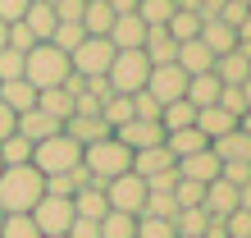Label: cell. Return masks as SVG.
<instances>
[{"instance_id":"6da1fadb","label":"cell","mask_w":251,"mask_h":238,"mask_svg":"<svg viewBox=\"0 0 251 238\" xmlns=\"http://www.w3.org/2000/svg\"><path fill=\"white\" fill-rule=\"evenodd\" d=\"M46 192V178L37 165H0V211L5 215H27Z\"/></svg>"},{"instance_id":"7a4b0ae2","label":"cell","mask_w":251,"mask_h":238,"mask_svg":"<svg viewBox=\"0 0 251 238\" xmlns=\"http://www.w3.org/2000/svg\"><path fill=\"white\" fill-rule=\"evenodd\" d=\"M69 73H73L69 55H64L60 46H50V41H37V46L23 55V78L32 83L37 92H46V87H60Z\"/></svg>"},{"instance_id":"3957f363","label":"cell","mask_w":251,"mask_h":238,"mask_svg":"<svg viewBox=\"0 0 251 238\" xmlns=\"http://www.w3.org/2000/svg\"><path fill=\"white\" fill-rule=\"evenodd\" d=\"M82 165H87V174H92V183L105 188L110 178H119V174L132 170V151L110 133V138H100V142H92V147H82Z\"/></svg>"},{"instance_id":"277c9868","label":"cell","mask_w":251,"mask_h":238,"mask_svg":"<svg viewBox=\"0 0 251 238\" xmlns=\"http://www.w3.org/2000/svg\"><path fill=\"white\" fill-rule=\"evenodd\" d=\"M32 165L41 170V178H46V174H64L73 165H82V147L60 128V133H50V138L32 142Z\"/></svg>"},{"instance_id":"5b68a950","label":"cell","mask_w":251,"mask_h":238,"mask_svg":"<svg viewBox=\"0 0 251 238\" xmlns=\"http://www.w3.org/2000/svg\"><path fill=\"white\" fill-rule=\"evenodd\" d=\"M146 73H151V60H146L142 51H114L110 60V69H105V83H110V92H142L146 87Z\"/></svg>"},{"instance_id":"8992f818","label":"cell","mask_w":251,"mask_h":238,"mask_svg":"<svg viewBox=\"0 0 251 238\" xmlns=\"http://www.w3.org/2000/svg\"><path fill=\"white\" fill-rule=\"evenodd\" d=\"M110 60H114V46L105 37H82L78 46L69 51V64H73V73H82V78H105Z\"/></svg>"},{"instance_id":"52a82bcc","label":"cell","mask_w":251,"mask_h":238,"mask_svg":"<svg viewBox=\"0 0 251 238\" xmlns=\"http://www.w3.org/2000/svg\"><path fill=\"white\" fill-rule=\"evenodd\" d=\"M27 215H32V225L41 229V238H46V234H69V225H73V197L41 192V202H37Z\"/></svg>"},{"instance_id":"ba28073f","label":"cell","mask_w":251,"mask_h":238,"mask_svg":"<svg viewBox=\"0 0 251 238\" xmlns=\"http://www.w3.org/2000/svg\"><path fill=\"white\" fill-rule=\"evenodd\" d=\"M105 202H110V211H124V215H142V206H146V178L137 174H119V178H110L105 183Z\"/></svg>"},{"instance_id":"9c48e42d","label":"cell","mask_w":251,"mask_h":238,"mask_svg":"<svg viewBox=\"0 0 251 238\" xmlns=\"http://www.w3.org/2000/svg\"><path fill=\"white\" fill-rule=\"evenodd\" d=\"M142 92H151L160 106H169V101H178L187 92V73L178 64H155L151 73H146V87H142Z\"/></svg>"},{"instance_id":"30bf717a","label":"cell","mask_w":251,"mask_h":238,"mask_svg":"<svg viewBox=\"0 0 251 238\" xmlns=\"http://www.w3.org/2000/svg\"><path fill=\"white\" fill-rule=\"evenodd\" d=\"M215 78L224 83V87H238V83H247L251 78V46H233V51H224V55H215Z\"/></svg>"},{"instance_id":"8fae6325","label":"cell","mask_w":251,"mask_h":238,"mask_svg":"<svg viewBox=\"0 0 251 238\" xmlns=\"http://www.w3.org/2000/svg\"><path fill=\"white\" fill-rule=\"evenodd\" d=\"M114 138H119L128 151H146V147L165 142V128H160V119H128L124 128H114Z\"/></svg>"},{"instance_id":"7c38bea8","label":"cell","mask_w":251,"mask_h":238,"mask_svg":"<svg viewBox=\"0 0 251 238\" xmlns=\"http://www.w3.org/2000/svg\"><path fill=\"white\" fill-rule=\"evenodd\" d=\"M105 41H110L114 51H142V41H146V23L137 19V14H114V23H110Z\"/></svg>"},{"instance_id":"4fadbf2b","label":"cell","mask_w":251,"mask_h":238,"mask_svg":"<svg viewBox=\"0 0 251 238\" xmlns=\"http://www.w3.org/2000/svg\"><path fill=\"white\" fill-rule=\"evenodd\" d=\"M174 170H178V178H192V183H215L219 178V156L205 147V151H192L183 160H174Z\"/></svg>"},{"instance_id":"5bb4252c","label":"cell","mask_w":251,"mask_h":238,"mask_svg":"<svg viewBox=\"0 0 251 238\" xmlns=\"http://www.w3.org/2000/svg\"><path fill=\"white\" fill-rule=\"evenodd\" d=\"M132 174L137 178H160V174H174V156H169V147L160 142V147H146V151H132Z\"/></svg>"},{"instance_id":"9a60e30c","label":"cell","mask_w":251,"mask_h":238,"mask_svg":"<svg viewBox=\"0 0 251 238\" xmlns=\"http://www.w3.org/2000/svg\"><path fill=\"white\" fill-rule=\"evenodd\" d=\"M174 64H178L187 78H192V73H210V69H215V51L205 46L201 37H192V41H178V55H174Z\"/></svg>"},{"instance_id":"2e32d148","label":"cell","mask_w":251,"mask_h":238,"mask_svg":"<svg viewBox=\"0 0 251 238\" xmlns=\"http://www.w3.org/2000/svg\"><path fill=\"white\" fill-rule=\"evenodd\" d=\"M201 206H205V215L224 220V215H233V211H238V188H233L228 178H215V183H205Z\"/></svg>"},{"instance_id":"e0dca14e","label":"cell","mask_w":251,"mask_h":238,"mask_svg":"<svg viewBox=\"0 0 251 238\" xmlns=\"http://www.w3.org/2000/svg\"><path fill=\"white\" fill-rule=\"evenodd\" d=\"M64 133L78 147H92V142H100V138H110V124L100 115H69L64 119Z\"/></svg>"},{"instance_id":"ac0fdd59","label":"cell","mask_w":251,"mask_h":238,"mask_svg":"<svg viewBox=\"0 0 251 238\" xmlns=\"http://www.w3.org/2000/svg\"><path fill=\"white\" fill-rule=\"evenodd\" d=\"M210 151L219 156V165H228V160H238V165H251V133L233 128V133H224V138H215V142H210Z\"/></svg>"},{"instance_id":"d6986e66","label":"cell","mask_w":251,"mask_h":238,"mask_svg":"<svg viewBox=\"0 0 251 238\" xmlns=\"http://www.w3.org/2000/svg\"><path fill=\"white\" fill-rule=\"evenodd\" d=\"M60 128H64L60 119H50L46 110H37V106L23 110L19 119H14V133H23L27 142H41V138H50V133H60Z\"/></svg>"},{"instance_id":"ffe728a7","label":"cell","mask_w":251,"mask_h":238,"mask_svg":"<svg viewBox=\"0 0 251 238\" xmlns=\"http://www.w3.org/2000/svg\"><path fill=\"white\" fill-rule=\"evenodd\" d=\"M197 128L205 133V142H215V138H224V133L238 128V115H228L224 106H201L197 110Z\"/></svg>"},{"instance_id":"44dd1931","label":"cell","mask_w":251,"mask_h":238,"mask_svg":"<svg viewBox=\"0 0 251 238\" xmlns=\"http://www.w3.org/2000/svg\"><path fill=\"white\" fill-rule=\"evenodd\" d=\"M142 55L155 64H174V55H178V41H174L165 28H146V41H142Z\"/></svg>"},{"instance_id":"7402d4cb","label":"cell","mask_w":251,"mask_h":238,"mask_svg":"<svg viewBox=\"0 0 251 238\" xmlns=\"http://www.w3.org/2000/svg\"><path fill=\"white\" fill-rule=\"evenodd\" d=\"M55 9H50V0H32V5H27V14H23V28L27 32H32L37 41H50V32H55Z\"/></svg>"},{"instance_id":"603a6c76","label":"cell","mask_w":251,"mask_h":238,"mask_svg":"<svg viewBox=\"0 0 251 238\" xmlns=\"http://www.w3.org/2000/svg\"><path fill=\"white\" fill-rule=\"evenodd\" d=\"M110 211V202H105V188H96V183H87L73 192V215H82V220H100Z\"/></svg>"},{"instance_id":"cb8c5ba5","label":"cell","mask_w":251,"mask_h":238,"mask_svg":"<svg viewBox=\"0 0 251 238\" xmlns=\"http://www.w3.org/2000/svg\"><path fill=\"white\" fill-rule=\"evenodd\" d=\"M0 101H5L14 115H23V110L37 106V87L27 83V78H9V83H0Z\"/></svg>"},{"instance_id":"d4e9b609","label":"cell","mask_w":251,"mask_h":238,"mask_svg":"<svg viewBox=\"0 0 251 238\" xmlns=\"http://www.w3.org/2000/svg\"><path fill=\"white\" fill-rule=\"evenodd\" d=\"M219 87H224V83H219L215 78V73H192V78H187V92H183V101H192V106H215V101H219Z\"/></svg>"},{"instance_id":"484cf974","label":"cell","mask_w":251,"mask_h":238,"mask_svg":"<svg viewBox=\"0 0 251 238\" xmlns=\"http://www.w3.org/2000/svg\"><path fill=\"white\" fill-rule=\"evenodd\" d=\"M197 37H201L215 55H224V51H233V46H238V32H233L224 19H201V32H197Z\"/></svg>"},{"instance_id":"4316f807","label":"cell","mask_w":251,"mask_h":238,"mask_svg":"<svg viewBox=\"0 0 251 238\" xmlns=\"http://www.w3.org/2000/svg\"><path fill=\"white\" fill-rule=\"evenodd\" d=\"M165 147H169V156L174 160H183V156H192V151H205V133L201 128H174V133H165Z\"/></svg>"},{"instance_id":"83f0119b","label":"cell","mask_w":251,"mask_h":238,"mask_svg":"<svg viewBox=\"0 0 251 238\" xmlns=\"http://www.w3.org/2000/svg\"><path fill=\"white\" fill-rule=\"evenodd\" d=\"M160 128L174 133V128H197V106L192 101H169V106H160Z\"/></svg>"},{"instance_id":"f1b7e54d","label":"cell","mask_w":251,"mask_h":238,"mask_svg":"<svg viewBox=\"0 0 251 238\" xmlns=\"http://www.w3.org/2000/svg\"><path fill=\"white\" fill-rule=\"evenodd\" d=\"M110 23H114V9L105 5V0H87L82 5V32L87 37H105Z\"/></svg>"},{"instance_id":"f546056e","label":"cell","mask_w":251,"mask_h":238,"mask_svg":"<svg viewBox=\"0 0 251 238\" xmlns=\"http://www.w3.org/2000/svg\"><path fill=\"white\" fill-rule=\"evenodd\" d=\"M37 110H46L50 119L64 124V119L73 115V96L64 92V87H46V92H37Z\"/></svg>"},{"instance_id":"4dcf8cb0","label":"cell","mask_w":251,"mask_h":238,"mask_svg":"<svg viewBox=\"0 0 251 238\" xmlns=\"http://www.w3.org/2000/svg\"><path fill=\"white\" fill-rule=\"evenodd\" d=\"M100 119L110 124V133H114V128H124L128 119H132V96H124V92H110L105 101H100Z\"/></svg>"},{"instance_id":"1f68e13d","label":"cell","mask_w":251,"mask_h":238,"mask_svg":"<svg viewBox=\"0 0 251 238\" xmlns=\"http://www.w3.org/2000/svg\"><path fill=\"white\" fill-rule=\"evenodd\" d=\"M0 165H32V142L23 133H9L0 142Z\"/></svg>"},{"instance_id":"d6a6232c","label":"cell","mask_w":251,"mask_h":238,"mask_svg":"<svg viewBox=\"0 0 251 238\" xmlns=\"http://www.w3.org/2000/svg\"><path fill=\"white\" fill-rule=\"evenodd\" d=\"M100 238H137V215L105 211L100 215Z\"/></svg>"},{"instance_id":"836d02e7","label":"cell","mask_w":251,"mask_h":238,"mask_svg":"<svg viewBox=\"0 0 251 238\" xmlns=\"http://www.w3.org/2000/svg\"><path fill=\"white\" fill-rule=\"evenodd\" d=\"M174 0H137V19L146 23V28H165L169 19H174Z\"/></svg>"},{"instance_id":"e575fe53","label":"cell","mask_w":251,"mask_h":238,"mask_svg":"<svg viewBox=\"0 0 251 238\" xmlns=\"http://www.w3.org/2000/svg\"><path fill=\"white\" fill-rule=\"evenodd\" d=\"M165 32L174 37V41H192L201 32V14H192V9H174V19L165 23Z\"/></svg>"},{"instance_id":"d590c367","label":"cell","mask_w":251,"mask_h":238,"mask_svg":"<svg viewBox=\"0 0 251 238\" xmlns=\"http://www.w3.org/2000/svg\"><path fill=\"white\" fill-rule=\"evenodd\" d=\"M205 225H210V215H205V206H183V211L174 215V229H178V238L205 234Z\"/></svg>"},{"instance_id":"8d00e7d4","label":"cell","mask_w":251,"mask_h":238,"mask_svg":"<svg viewBox=\"0 0 251 238\" xmlns=\"http://www.w3.org/2000/svg\"><path fill=\"white\" fill-rule=\"evenodd\" d=\"M142 215L174 220V215H178V202H174V192H155V188H146V206H142Z\"/></svg>"},{"instance_id":"74e56055","label":"cell","mask_w":251,"mask_h":238,"mask_svg":"<svg viewBox=\"0 0 251 238\" xmlns=\"http://www.w3.org/2000/svg\"><path fill=\"white\" fill-rule=\"evenodd\" d=\"M0 238H41V229L32 225V215H5L0 220Z\"/></svg>"},{"instance_id":"f35d334b","label":"cell","mask_w":251,"mask_h":238,"mask_svg":"<svg viewBox=\"0 0 251 238\" xmlns=\"http://www.w3.org/2000/svg\"><path fill=\"white\" fill-rule=\"evenodd\" d=\"M137 238H178L174 220H160V215H137Z\"/></svg>"},{"instance_id":"ab89813d","label":"cell","mask_w":251,"mask_h":238,"mask_svg":"<svg viewBox=\"0 0 251 238\" xmlns=\"http://www.w3.org/2000/svg\"><path fill=\"white\" fill-rule=\"evenodd\" d=\"M82 37H87V32H82V23H55V32H50V46H60V51L69 55V51L78 46Z\"/></svg>"},{"instance_id":"60d3db41","label":"cell","mask_w":251,"mask_h":238,"mask_svg":"<svg viewBox=\"0 0 251 238\" xmlns=\"http://www.w3.org/2000/svg\"><path fill=\"white\" fill-rule=\"evenodd\" d=\"M201 197H205V183H192V178H178V183H174L178 211H183V206H201Z\"/></svg>"},{"instance_id":"b9f144b4","label":"cell","mask_w":251,"mask_h":238,"mask_svg":"<svg viewBox=\"0 0 251 238\" xmlns=\"http://www.w3.org/2000/svg\"><path fill=\"white\" fill-rule=\"evenodd\" d=\"M132 119H160V101L151 92H132Z\"/></svg>"},{"instance_id":"7bdbcfd3","label":"cell","mask_w":251,"mask_h":238,"mask_svg":"<svg viewBox=\"0 0 251 238\" xmlns=\"http://www.w3.org/2000/svg\"><path fill=\"white\" fill-rule=\"evenodd\" d=\"M9 78H23V55L19 51H0V83H9Z\"/></svg>"},{"instance_id":"ee69618b","label":"cell","mask_w":251,"mask_h":238,"mask_svg":"<svg viewBox=\"0 0 251 238\" xmlns=\"http://www.w3.org/2000/svg\"><path fill=\"white\" fill-rule=\"evenodd\" d=\"M215 106H224L228 115H247V101H242V87H219V101H215Z\"/></svg>"},{"instance_id":"f6af8a7d","label":"cell","mask_w":251,"mask_h":238,"mask_svg":"<svg viewBox=\"0 0 251 238\" xmlns=\"http://www.w3.org/2000/svg\"><path fill=\"white\" fill-rule=\"evenodd\" d=\"M224 229H228V238H251V211H233V215H224Z\"/></svg>"},{"instance_id":"bcb514c9","label":"cell","mask_w":251,"mask_h":238,"mask_svg":"<svg viewBox=\"0 0 251 238\" xmlns=\"http://www.w3.org/2000/svg\"><path fill=\"white\" fill-rule=\"evenodd\" d=\"M32 46H37V37H32V32H27V28H23V19H19V23H9V51L27 55Z\"/></svg>"},{"instance_id":"7dc6e473","label":"cell","mask_w":251,"mask_h":238,"mask_svg":"<svg viewBox=\"0 0 251 238\" xmlns=\"http://www.w3.org/2000/svg\"><path fill=\"white\" fill-rule=\"evenodd\" d=\"M69 238H100V220H82V215H73Z\"/></svg>"},{"instance_id":"c3c4849f","label":"cell","mask_w":251,"mask_h":238,"mask_svg":"<svg viewBox=\"0 0 251 238\" xmlns=\"http://www.w3.org/2000/svg\"><path fill=\"white\" fill-rule=\"evenodd\" d=\"M32 0H0V23H19Z\"/></svg>"},{"instance_id":"681fc988","label":"cell","mask_w":251,"mask_h":238,"mask_svg":"<svg viewBox=\"0 0 251 238\" xmlns=\"http://www.w3.org/2000/svg\"><path fill=\"white\" fill-rule=\"evenodd\" d=\"M247 14H251L247 5H238V0H224V9H219V19H224V23L233 28V32H238V23L247 19Z\"/></svg>"},{"instance_id":"f907efd6","label":"cell","mask_w":251,"mask_h":238,"mask_svg":"<svg viewBox=\"0 0 251 238\" xmlns=\"http://www.w3.org/2000/svg\"><path fill=\"white\" fill-rule=\"evenodd\" d=\"M14 119H19V115H14V110L5 106V101H0V142H5L9 133H14Z\"/></svg>"},{"instance_id":"816d5d0a","label":"cell","mask_w":251,"mask_h":238,"mask_svg":"<svg viewBox=\"0 0 251 238\" xmlns=\"http://www.w3.org/2000/svg\"><path fill=\"white\" fill-rule=\"evenodd\" d=\"M219 9H224V0H201V5H197L201 19H219Z\"/></svg>"},{"instance_id":"f5cc1de1","label":"cell","mask_w":251,"mask_h":238,"mask_svg":"<svg viewBox=\"0 0 251 238\" xmlns=\"http://www.w3.org/2000/svg\"><path fill=\"white\" fill-rule=\"evenodd\" d=\"M114 14H137V0H105Z\"/></svg>"},{"instance_id":"db71d44e","label":"cell","mask_w":251,"mask_h":238,"mask_svg":"<svg viewBox=\"0 0 251 238\" xmlns=\"http://www.w3.org/2000/svg\"><path fill=\"white\" fill-rule=\"evenodd\" d=\"M238 41H242V46H251V14L238 23Z\"/></svg>"},{"instance_id":"11a10c76","label":"cell","mask_w":251,"mask_h":238,"mask_svg":"<svg viewBox=\"0 0 251 238\" xmlns=\"http://www.w3.org/2000/svg\"><path fill=\"white\" fill-rule=\"evenodd\" d=\"M238 206H242V211H251V183L238 188Z\"/></svg>"},{"instance_id":"9f6ffc18","label":"cell","mask_w":251,"mask_h":238,"mask_svg":"<svg viewBox=\"0 0 251 238\" xmlns=\"http://www.w3.org/2000/svg\"><path fill=\"white\" fill-rule=\"evenodd\" d=\"M238 87H242V101H247V110H251V78H247V83H238Z\"/></svg>"},{"instance_id":"6f0895ef","label":"cell","mask_w":251,"mask_h":238,"mask_svg":"<svg viewBox=\"0 0 251 238\" xmlns=\"http://www.w3.org/2000/svg\"><path fill=\"white\" fill-rule=\"evenodd\" d=\"M9 46V23H0V51Z\"/></svg>"},{"instance_id":"680465c9","label":"cell","mask_w":251,"mask_h":238,"mask_svg":"<svg viewBox=\"0 0 251 238\" xmlns=\"http://www.w3.org/2000/svg\"><path fill=\"white\" fill-rule=\"evenodd\" d=\"M238 128H242V133H251V110H247V115L238 119Z\"/></svg>"},{"instance_id":"91938a15","label":"cell","mask_w":251,"mask_h":238,"mask_svg":"<svg viewBox=\"0 0 251 238\" xmlns=\"http://www.w3.org/2000/svg\"><path fill=\"white\" fill-rule=\"evenodd\" d=\"M46 238H69V234H46Z\"/></svg>"},{"instance_id":"94428289","label":"cell","mask_w":251,"mask_h":238,"mask_svg":"<svg viewBox=\"0 0 251 238\" xmlns=\"http://www.w3.org/2000/svg\"><path fill=\"white\" fill-rule=\"evenodd\" d=\"M238 5H247V9H251V0H238Z\"/></svg>"},{"instance_id":"6125c7cd","label":"cell","mask_w":251,"mask_h":238,"mask_svg":"<svg viewBox=\"0 0 251 238\" xmlns=\"http://www.w3.org/2000/svg\"><path fill=\"white\" fill-rule=\"evenodd\" d=\"M192 238H205V234H192Z\"/></svg>"},{"instance_id":"be15d7a7","label":"cell","mask_w":251,"mask_h":238,"mask_svg":"<svg viewBox=\"0 0 251 238\" xmlns=\"http://www.w3.org/2000/svg\"><path fill=\"white\" fill-rule=\"evenodd\" d=\"M0 220H5V211H0Z\"/></svg>"}]
</instances>
